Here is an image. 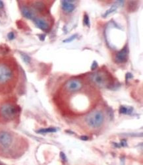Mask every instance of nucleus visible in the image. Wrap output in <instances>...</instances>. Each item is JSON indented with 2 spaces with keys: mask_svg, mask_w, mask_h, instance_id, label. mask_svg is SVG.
I'll use <instances>...</instances> for the list:
<instances>
[{
  "mask_svg": "<svg viewBox=\"0 0 143 165\" xmlns=\"http://www.w3.org/2000/svg\"><path fill=\"white\" fill-rule=\"evenodd\" d=\"M57 130L54 127H48L45 128V129H41L37 131V133H54L56 132Z\"/></svg>",
  "mask_w": 143,
  "mask_h": 165,
  "instance_id": "10",
  "label": "nucleus"
},
{
  "mask_svg": "<svg viewBox=\"0 0 143 165\" xmlns=\"http://www.w3.org/2000/svg\"><path fill=\"white\" fill-rule=\"evenodd\" d=\"M19 79V67L12 57H0V92H10Z\"/></svg>",
  "mask_w": 143,
  "mask_h": 165,
  "instance_id": "1",
  "label": "nucleus"
},
{
  "mask_svg": "<svg viewBox=\"0 0 143 165\" xmlns=\"http://www.w3.org/2000/svg\"><path fill=\"white\" fill-rule=\"evenodd\" d=\"M85 85L84 81L81 79L73 78L67 81L61 89V92L72 93L81 89Z\"/></svg>",
  "mask_w": 143,
  "mask_h": 165,
  "instance_id": "6",
  "label": "nucleus"
},
{
  "mask_svg": "<svg viewBox=\"0 0 143 165\" xmlns=\"http://www.w3.org/2000/svg\"><path fill=\"white\" fill-rule=\"evenodd\" d=\"M60 157L62 159L63 161H67V158H66V156L63 153V152H60Z\"/></svg>",
  "mask_w": 143,
  "mask_h": 165,
  "instance_id": "16",
  "label": "nucleus"
},
{
  "mask_svg": "<svg viewBox=\"0 0 143 165\" xmlns=\"http://www.w3.org/2000/svg\"><path fill=\"white\" fill-rule=\"evenodd\" d=\"M116 9H117V6L116 5L112 6V7L110 9H109V10H108L106 12V13L104 14V15H103V16H104V17H107L108 15H109L110 13H111L112 12H114V11H115V10H116Z\"/></svg>",
  "mask_w": 143,
  "mask_h": 165,
  "instance_id": "12",
  "label": "nucleus"
},
{
  "mask_svg": "<svg viewBox=\"0 0 143 165\" xmlns=\"http://www.w3.org/2000/svg\"><path fill=\"white\" fill-rule=\"evenodd\" d=\"M105 116L100 110H95L87 114L84 118V124L91 130H98L104 123Z\"/></svg>",
  "mask_w": 143,
  "mask_h": 165,
  "instance_id": "3",
  "label": "nucleus"
},
{
  "mask_svg": "<svg viewBox=\"0 0 143 165\" xmlns=\"http://www.w3.org/2000/svg\"><path fill=\"white\" fill-rule=\"evenodd\" d=\"M81 139L82 140H84V141H87V140L89 139V137H88L87 136H81Z\"/></svg>",
  "mask_w": 143,
  "mask_h": 165,
  "instance_id": "19",
  "label": "nucleus"
},
{
  "mask_svg": "<svg viewBox=\"0 0 143 165\" xmlns=\"http://www.w3.org/2000/svg\"><path fill=\"white\" fill-rule=\"evenodd\" d=\"M36 26L43 30L44 32L49 31L50 29V21L47 19V17L44 16H39L36 17L35 19L33 20Z\"/></svg>",
  "mask_w": 143,
  "mask_h": 165,
  "instance_id": "7",
  "label": "nucleus"
},
{
  "mask_svg": "<svg viewBox=\"0 0 143 165\" xmlns=\"http://www.w3.org/2000/svg\"><path fill=\"white\" fill-rule=\"evenodd\" d=\"M96 62H94V64H93V66H92V69H95V68L97 66L96 65Z\"/></svg>",
  "mask_w": 143,
  "mask_h": 165,
  "instance_id": "20",
  "label": "nucleus"
},
{
  "mask_svg": "<svg viewBox=\"0 0 143 165\" xmlns=\"http://www.w3.org/2000/svg\"><path fill=\"white\" fill-rule=\"evenodd\" d=\"M90 81L96 86L104 87H108L111 84V79L110 76L108 75V73L104 71H99L94 73L90 76Z\"/></svg>",
  "mask_w": 143,
  "mask_h": 165,
  "instance_id": "5",
  "label": "nucleus"
},
{
  "mask_svg": "<svg viewBox=\"0 0 143 165\" xmlns=\"http://www.w3.org/2000/svg\"><path fill=\"white\" fill-rule=\"evenodd\" d=\"M84 24H87V26H90V21H89V16H88L87 15H84Z\"/></svg>",
  "mask_w": 143,
  "mask_h": 165,
  "instance_id": "13",
  "label": "nucleus"
},
{
  "mask_svg": "<svg viewBox=\"0 0 143 165\" xmlns=\"http://www.w3.org/2000/svg\"><path fill=\"white\" fill-rule=\"evenodd\" d=\"M4 7V3H3V1H0V8H3Z\"/></svg>",
  "mask_w": 143,
  "mask_h": 165,
  "instance_id": "21",
  "label": "nucleus"
},
{
  "mask_svg": "<svg viewBox=\"0 0 143 165\" xmlns=\"http://www.w3.org/2000/svg\"><path fill=\"white\" fill-rule=\"evenodd\" d=\"M133 108H131V107H130L129 108H126L125 106H121L120 108V112L121 113V114H131L133 112Z\"/></svg>",
  "mask_w": 143,
  "mask_h": 165,
  "instance_id": "11",
  "label": "nucleus"
},
{
  "mask_svg": "<svg viewBox=\"0 0 143 165\" xmlns=\"http://www.w3.org/2000/svg\"><path fill=\"white\" fill-rule=\"evenodd\" d=\"M23 60L25 61V62L26 63H29V62H30V57L28 56H26V55L24 54V55H23Z\"/></svg>",
  "mask_w": 143,
  "mask_h": 165,
  "instance_id": "15",
  "label": "nucleus"
},
{
  "mask_svg": "<svg viewBox=\"0 0 143 165\" xmlns=\"http://www.w3.org/2000/svg\"><path fill=\"white\" fill-rule=\"evenodd\" d=\"M76 37H77V35H73L72 36H71V37H69V38L65 40V41H63V42H70L71 41H73V40H74Z\"/></svg>",
  "mask_w": 143,
  "mask_h": 165,
  "instance_id": "14",
  "label": "nucleus"
},
{
  "mask_svg": "<svg viewBox=\"0 0 143 165\" xmlns=\"http://www.w3.org/2000/svg\"><path fill=\"white\" fill-rule=\"evenodd\" d=\"M23 141L16 133L7 130H0V151L4 152L13 151Z\"/></svg>",
  "mask_w": 143,
  "mask_h": 165,
  "instance_id": "2",
  "label": "nucleus"
},
{
  "mask_svg": "<svg viewBox=\"0 0 143 165\" xmlns=\"http://www.w3.org/2000/svg\"><path fill=\"white\" fill-rule=\"evenodd\" d=\"M7 36H8V38H9V39H10V40H13L15 38V35H14L13 32H11L9 33Z\"/></svg>",
  "mask_w": 143,
  "mask_h": 165,
  "instance_id": "17",
  "label": "nucleus"
},
{
  "mask_svg": "<svg viewBox=\"0 0 143 165\" xmlns=\"http://www.w3.org/2000/svg\"><path fill=\"white\" fill-rule=\"evenodd\" d=\"M75 1H62V9L66 12H72L75 9V5L73 4V2Z\"/></svg>",
  "mask_w": 143,
  "mask_h": 165,
  "instance_id": "9",
  "label": "nucleus"
},
{
  "mask_svg": "<svg viewBox=\"0 0 143 165\" xmlns=\"http://www.w3.org/2000/svg\"><path fill=\"white\" fill-rule=\"evenodd\" d=\"M18 112V107L12 103H4L0 106V118L5 121L13 120Z\"/></svg>",
  "mask_w": 143,
  "mask_h": 165,
  "instance_id": "4",
  "label": "nucleus"
},
{
  "mask_svg": "<svg viewBox=\"0 0 143 165\" xmlns=\"http://www.w3.org/2000/svg\"><path fill=\"white\" fill-rule=\"evenodd\" d=\"M121 146H127V142L125 140H122V141H121Z\"/></svg>",
  "mask_w": 143,
  "mask_h": 165,
  "instance_id": "18",
  "label": "nucleus"
},
{
  "mask_svg": "<svg viewBox=\"0 0 143 165\" xmlns=\"http://www.w3.org/2000/svg\"><path fill=\"white\" fill-rule=\"evenodd\" d=\"M127 55H128V51L127 48H124L120 52L116 54L115 57V62L118 63H121L125 62L127 60Z\"/></svg>",
  "mask_w": 143,
  "mask_h": 165,
  "instance_id": "8",
  "label": "nucleus"
}]
</instances>
